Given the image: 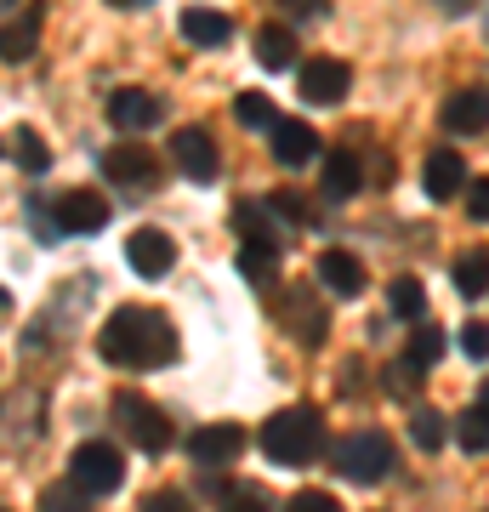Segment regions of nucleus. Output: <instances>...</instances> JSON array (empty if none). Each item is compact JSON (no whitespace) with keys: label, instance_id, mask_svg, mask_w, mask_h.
Listing matches in <instances>:
<instances>
[{"label":"nucleus","instance_id":"obj_22","mask_svg":"<svg viewBox=\"0 0 489 512\" xmlns=\"http://www.w3.org/2000/svg\"><path fill=\"white\" fill-rule=\"evenodd\" d=\"M0 154H12V160L29 171V177H40V171H52V148L40 143V131H29V126H18V131H6L0 137Z\"/></svg>","mask_w":489,"mask_h":512},{"label":"nucleus","instance_id":"obj_6","mask_svg":"<svg viewBox=\"0 0 489 512\" xmlns=\"http://www.w3.org/2000/svg\"><path fill=\"white\" fill-rule=\"evenodd\" d=\"M245 427L239 421H205V427H194L188 433V456H194V467L200 473H222V467H234L239 456H245Z\"/></svg>","mask_w":489,"mask_h":512},{"label":"nucleus","instance_id":"obj_32","mask_svg":"<svg viewBox=\"0 0 489 512\" xmlns=\"http://www.w3.org/2000/svg\"><path fill=\"white\" fill-rule=\"evenodd\" d=\"M29 222H35V239L40 245H57V239H63V228H57V211H52V200H29Z\"/></svg>","mask_w":489,"mask_h":512},{"label":"nucleus","instance_id":"obj_20","mask_svg":"<svg viewBox=\"0 0 489 512\" xmlns=\"http://www.w3.org/2000/svg\"><path fill=\"white\" fill-rule=\"evenodd\" d=\"M40 52V6H29L18 23L0 29V63H29Z\"/></svg>","mask_w":489,"mask_h":512},{"label":"nucleus","instance_id":"obj_35","mask_svg":"<svg viewBox=\"0 0 489 512\" xmlns=\"http://www.w3.org/2000/svg\"><path fill=\"white\" fill-rule=\"evenodd\" d=\"M137 512H194V507H188V495L182 490H154V495H143V507Z\"/></svg>","mask_w":489,"mask_h":512},{"label":"nucleus","instance_id":"obj_27","mask_svg":"<svg viewBox=\"0 0 489 512\" xmlns=\"http://www.w3.org/2000/svg\"><path fill=\"white\" fill-rule=\"evenodd\" d=\"M234 120L245 131H273V126H279V109H273L268 92H239L234 97Z\"/></svg>","mask_w":489,"mask_h":512},{"label":"nucleus","instance_id":"obj_8","mask_svg":"<svg viewBox=\"0 0 489 512\" xmlns=\"http://www.w3.org/2000/svg\"><path fill=\"white\" fill-rule=\"evenodd\" d=\"M234 228H239V245H245V251H268V256H285V245L296 239L285 222L268 211V200L239 205V211H234Z\"/></svg>","mask_w":489,"mask_h":512},{"label":"nucleus","instance_id":"obj_3","mask_svg":"<svg viewBox=\"0 0 489 512\" xmlns=\"http://www.w3.org/2000/svg\"><path fill=\"white\" fill-rule=\"evenodd\" d=\"M330 467L347 484H381L399 467V444L387 439V433H376V427H364V433H347V439L330 444Z\"/></svg>","mask_w":489,"mask_h":512},{"label":"nucleus","instance_id":"obj_10","mask_svg":"<svg viewBox=\"0 0 489 512\" xmlns=\"http://www.w3.org/2000/svg\"><path fill=\"white\" fill-rule=\"evenodd\" d=\"M171 160H177V171L188 183H211L222 171V154H217V143H211L205 126H182L177 137H171Z\"/></svg>","mask_w":489,"mask_h":512},{"label":"nucleus","instance_id":"obj_29","mask_svg":"<svg viewBox=\"0 0 489 512\" xmlns=\"http://www.w3.org/2000/svg\"><path fill=\"white\" fill-rule=\"evenodd\" d=\"M234 268H239V279H245V285H256V291H273V274H279V256H268V251H245V245H239Z\"/></svg>","mask_w":489,"mask_h":512},{"label":"nucleus","instance_id":"obj_30","mask_svg":"<svg viewBox=\"0 0 489 512\" xmlns=\"http://www.w3.org/2000/svg\"><path fill=\"white\" fill-rule=\"evenodd\" d=\"M455 439H461V450H489V410L484 404H467L461 416H455Z\"/></svg>","mask_w":489,"mask_h":512},{"label":"nucleus","instance_id":"obj_26","mask_svg":"<svg viewBox=\"0 0 489 512\" xmlns=\"http://www.w3.org/2000/svg\"><path fill=\"white\" fill-rule=\"evenodd\" d=\"M444 439H450V421L438 416L433 404L410 410V444H416V450H427V456H433V450H444Z\"/></svg>","mask_w":489,"mask_h":512},{"label":"nucleus","instance_id":"obj_5","mask_svg":"<svg viewBox=\"0 0 489 512\" xmlns=\"http://www.w3.org/2000/svg\"><path fill=\"white\" fill-rule=\"evenodd\" d=\"M69 484L80 495H114L120 484H126V456H120V444L109 439H86L80 450L69 456Z\"/></svg>","mask_w":489,"mask_h":512},{"label":"nucleus","instance_id":"obj_24","mask_svg":"<svg viewBox=\"0 0 489 512\" xmlns=\"http://www.w3.org/2000/svg\"><path fill=\"white\" fill-rule=\"evenodd\" d=\"M450 279H455V291H461V296H472V302H478V296L489 291V251H484V245H472V251L455 256Z\"/></svg>","mask_w":489,"mask_h":512},{"label":"nucleus","instance_id":"obj_31","mask_svg":"<svg viewBox=\"0 0 489 512\" xmlns=\"http://www.w3.org/2000/svg\"><path fill=\"white\" fill-rule=\"evenodd\" d=\"M40 512H91V495H80L74 484H46L40 490Z\"/></svg>","mask_w":489,"mask_h":512},{"label":"nucleus","instance_id":"obj_21","mask_svg":"<svg viewBox=\"0 0 489 512\" xmlns=\"http://www.w3.org/2000/svg\"><path fill=\"white\" fill-rule=\"evenodd\" d=\"M182 40H194V46H228L234 40V23L222 18V12H205V6H188L177 18Z\"/></svg>","mask_w":489,"mask_h":512},{"label":"nucleus","instance_id":"obj_39","mask_svg":"<svg viewBox=\"0 0 489 512\" xmlns=\"http://www.w3.org/2000/svg\"><path fill=\"white\" fill-rule=\"evenodd\" d=\"M6 319H12V296L0 291V325H6Z\"/></svg>","mask_w":489,"mask_h":512},{"label":"nucleus","instance_id":"obj_13","mask_svg":"<svg viewBox=\"0 0 489 512\" xmlns=\"http://www.w3.org/2000/svg\"><path fill=\"white\" fill-rule=\"evenodd\" d=\"M461 188H467V160H461L455 148H433L427 165H421V194L433 205H444V200H455Z\"/></svg>","mask_w":489,"mask_h":512},{"label":"nucleus","instance_id":"obj_36","mask_svg":"<svg viewBox=\"0 0 489 512\" xmlns=\"http://www.w3.org/2000/svg\"><path fill=\"white\" fill-rule=\"evenodd\" d=\"M461 348H467V359H489V319H472L461 330Z\"/></svg>","mask_w":489,"mask_h":512},{"label":"nucleus","instance_id":"obj_14","mask_svg":"<svg viewBox=\"0 0 489 512\" xmlns=\"http://www.w3.org/2000/svg\"><path fill=\"white\" fill-rule=\"evenodd\" d=\"M126 262L143 279H160V274H171V262H177V239L160 234V228H137V234L126 239Z\"/></svg>","mask_w":489,"mask_h":512},{"label":"nucleus","instance_id":"obj_15","mask_svg":"<svg viewBox=\"0 0 489 512\" xmlns=\"http://www.w3.org/2000/svg\"><path fill=\"white\" fill-rule=\"evenodd\" d=\"M438 120H444V131H455V137L484 131L489 126V86H461V92H450L444 109H438Z\"/></svg>","mask_w":489,"mask_h":512},{"label":"nucleus","instance_id":"obj_25","mask_svg":"<svg viewBox=\"0 0 489 512\" xmlns=\"http://www.w3.org/2000/svg\"><path fill=\"white\" fill-rule=\"evenodd\" d=\"M404 359L427 376V370L444 359V330L433 325V319H421V325H410V342H404Z\"/></svg>","mask_w":489,"mask_h":512},{"label":"nucleus","instance_id":"obj_28","mask_svg":"<svg viewBox=\"0 0 489 512\" xmlns=\"http://www.w3.org/2000/svg\"><path fill=\"white\" fill-rule=\"evenodd\" d=\"M387 308L399 313V319H410V325H421V319H427V291H421V279H393V285H387Z\"/></svg>","mask_w":489,"mask_h":512},{"label":"nucleus","instance_id":"obj_19","mask_svg":"<svg viewBox=\"0 0 489 512\" xmlns=\"http://www.w3.org/2000/svg\"><path fill=\"white\" fill-rule=\"evenodd\" d=\"M359 188H364V165H359V154H353V148H336V154H325V183H319V194L342 205V200H353Z\"/></svg>","mask_w":489,"mask_h":512},{"label":"nucleus","instance_id":"obj_12","mask_svg":"<svg viewBox=\"0 0 489 512\" xmlns=\"http://www.w3.org/2000/svg\"><path fill=\"white\" fill-rule=\"evenodd\" d=\"M313 279H319V291L342 296V302H353V296H364V262L353 251H319V262H313Z\"/></svg>","mask_w":489,"mask_h":512},{"label":"nucleus","instance_id":"obj_23","mask_svg":"<svg viewBox=\"0 0 489 512\" xmlns=\"http://www.w3.org/2000/svg\"><path fill=\"white\" fill-rule=\"evenodd\" d=\"M256 63L273 69V74L296 63V35H290L285 23H262V29H256Z\"/></svg>","mask_w":489,"mask_h":512},{"label":"nucleus","instance_id":"obj_18","mask_svg":"<svg viewBox=\"0 0 489 512\" xmlns=\"http://www.w3.org/2000/svg\"><path fill=\"white\" fill-rule=\"evenodd\" d=\"M273 137V160L279 165H290V171H302L308 160H319V131L308 126V120H279V126L268 131Z\"/></svg>","mask_w":489,"mask_h":512},{"label":"nucleus","instance_id":"obj_11","mask_svg":"<svg viewBox=\"0 0 489 512\" xmlns=\"http://www.w3.org/2000/svg\"><path fill=\"white\" fill-rule=\"evenodd\" d=\"M52 211H57L63 234H97V228H109V200L97 188H63L52 200Z\"/></svg>","mask_w":489,"mask_h":512},{"label":"nucleus","instance_id":"obj_41","mask_svg":"<svg viewBox=\"0 0 489 512\" xmlns=\"http://www.w3.org/2000/svg\"><path fill=\"white\" fill-rule=\"evenodd\" d=\"M0 512H6V507H0Z\"/></svg>","mask_w":489,"mask_h":512},{"label":"nucleus","instance_id":"obj_40","mask_svg":"<svg viewBox=\"0 0 489 512\" xmlns=\"http://www.w3.org/2000/svg\"><path fill=\"white\" fill-rule=\"evenodd\" d=\"M478 404H484V410H489V382H484V399H478Z\"/></svg>","mask_w":489,"mask_h":512},{"label":"nucleus","instance_id":"obj_38","mask_svg":"<svg viewBox=\"0 0 489 512\" xmlns=\"http://www.w3.org/2000/svg\"><path fill=\"white\" fill-rule=\"evenodd\" d=\"M467 217H472V222H489V177H472V188H467Z\"/></svg>","mask_w":489,"mask_h":512},{"label":"nucleus","instance_id":"obj_1","mask_svg":"<svg viewBox=\"0 0 489 512\" xmlns=\"http://www.w3.org/2000/svg\"><path fill=\"white\" fill-rule=\"evenodd\" d=\"M97 353L114 370H154L177 359V325L154 308H114L97 330Z\"/></svg>","mask_w":489,"mask_h":512},{"label":"nucleus","instance_id":"obj_34","mask_svg":"<svg viewBox=\"0 0 489 512\" xmlns=\"http://www.w3.org/2000/svg\"><path fill=\"white\" fill-rule=\"evenodd\" d=\"M222 512H268V495L256 490V484H234V495H228Z\"/></svg>","mask_w":489,"mask_h":512},{"label":"nucleus","instance_id":"obj_2","mask_svg":"<svg viewBox=\"0 0 489 512\" xmlns=\"http://www.w3.org/2000/svg\"><path fill=\"white\" fill-rule=\"evenodd\" d=\"M256 444H262V456L273 467H313L330 450V433H325V416L313 404H290V410L262 421Z\"/></svg>","mask_w":489,"mask_h":512},{"label":"nucleus","instance_id":"obj_4","mask_svg":"<svg viewBox=\"0 0 489 512\" xmlns=\"http://www.w3.org/2000/svg\"><path fill=\"white\" fill-rule=\"evenodd\" d=\"M114 427H120V433L143 450V456H165V450L177 444L171 416H165L160 404H148L143 393H120V399H114Z\"/></svg>","mask_w":489,"mask_h":512},{"label":"nucleus","instance_id":"obj_16","mask_svg":"<svg viewBox=\"0 0 489 512\" xmlns=\"http://www.w3.org/2000/svg\"><path fill=\"white\" fill-rule=\"evenodd\" d=\"M279 313H285V330H296V342L302 348H325V308L308 296V285H290V296L279 302Z\"/></svg>","mask_w":489,"mask_h":512},{"label":"nucleus","instance_id":"obj_33","mask_svg":"<svg viewBox=\"0 0 489 512\" xmlns=\"http://www.w3.org/2000/svg\"><path fill=\"white\" fill-rule=\"evenodd\" d=\"M381 382H387V393H399V399H410V393H416V382H421V370L410 365V359H393Z\"/></svg>","mask_w":489,"mask_h":512},{"label":"nucleus","instance_id":"obj_9","mask_svg":"<svg viewBox=\"0 0 489 512\" xmlns=\"http://www.w3.org/2000/svg\"><path fill=\"white\" fill-rule=\"evenodd\" d=\"M296 86H302V97H308V103L336 109V103L347 97V86H353V69H347L342 57H308V63H302V74H296Z\"/></svg>","mask_w":489,"mask_h":512},{"label":"nucleus","instance_id":"obj_17","mask_svg":"<svg viewBox=\"0 0 489 512\" xmlns=\"http://www.w3.org/2000/svg\"><path fill=\"white\" fill-rule=\"evenodd\" d=\"M160 114L165 103L154 92H143V86H120V92L109 97V120L120 131H148V126H160Z\"/></svg>","mask_w":489,"mask_h":512},{"label":"nucleus","instance_id":"obj_7","mask_svg":"<svg viewBox=\"0 0 489 512\" xmlns=\"http://www.w3.org/2000/svg\"><path fill=\"white\" fill-rule=\"evenodd\" d=\"M103 171H109L114 188H131V194L160 188V160H154L148 143H114L109 154H103Z\"/></svg>","mask_w":489,"mask_h":512},{"label":"nucleus","instance_id":"obj_37","mask_svg":"<svg viewBox=\"0 0 489 512\" xmlns=\"http://www.w3.org/2000/svg\"><path fill=\"white\" fill-rule=\"evenodd\" d=\"M285 512H342V507H336V495H325V490H302V495H290Z\"/></svg>","mask_w":489,"mask_h":512}]
</instances>
